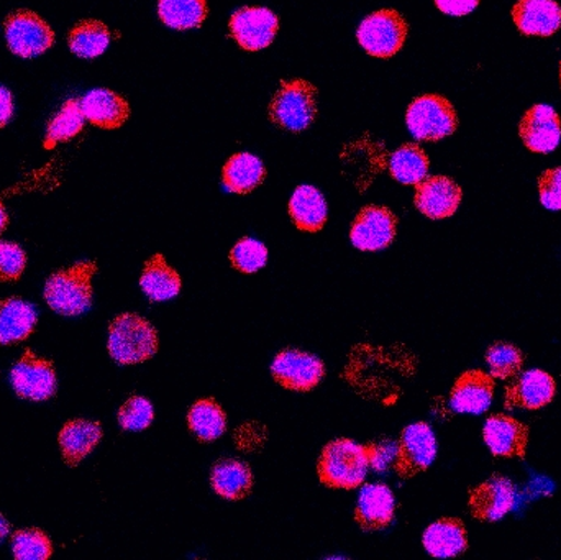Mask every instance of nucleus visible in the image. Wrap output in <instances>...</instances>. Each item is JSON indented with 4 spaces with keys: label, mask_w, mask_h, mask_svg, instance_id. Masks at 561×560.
Segmentation results:
<instances>
[{
    "label": "nucleus",
    "mask_w": 561,
    "mask_h": 560,
    "mask_svg": "<svg viewBox=\"0 0 561 560\" xmlns=\"http://www.w3.org/2000/svg\"><path fill=\"white\" fill-rule=\"evenodd\" d=\"M369 447L339 439L322 450L317 466L320 482L330 489L353 490L365 482L369 470Z\"/></svg>",
    "instance_id": "f257e3e1"
},
{
    "label": "nucleus",
    "mask_w": 561,
    "mask_h": 560,
    "mask_svg": "<svg viewBox=\"0 0 561 560\" xmlns=\"http://www.w3.org/2000/svg\"><path fill=\"white\" fill-rule=\"evenodd\" d=\"M95 272L98 265L94 262H81L49 276L45 285V299L49 308L62 316H81L89 311Z\"/></svg>",
    "instance_id": "f03ea898"
},
{
    "label": "nucleus",
    "mask_w": 561,
    "mask_h": 560,
    "mask_svg": "<svg viewBox=\"0 0 561 560\" xmlns=\"http://www.w3.org/2000/svg\"><path fill=\"white\" fill-rule=\"evenodd\" d=\"M158 351L157 329L131 312L117 316L108 328V354L121 365L150 361Z\"/></svg>",
    "instance_id": "7ed1b4c3"
},
{
    "label": "nucleus",
    "mask_w": 561,
    "mask_h": 560,
    "mask_svg": "<svg viewBox=\"0 0 561 560\" xmlns=\"http://www.w3.org/2000/svg\"><path fill=\"white\" fill-rule=\"evenodd\" d=\"M317 115V89L304 79L280 82L272 105L270 117L284 130L299 134L310 127Z\"/></svg>",
    "instance_id": "20e7f679"
},
{
    "label": "nucleus",
    "mask_w": 561,
    "mask_h": 560,
    "mask_svg": "<svg viewBox=\"0 0 561 560\" xmlns=\"http://www.w3.org/2000/svg\"><path fill=\"white\" fill-rule=\"evenodd\" d=\"M405 122L417 140L437 141L455 134L458 115L448 99L438 94H424L411 102Z\"/></svg>",
    "instance_id": "39448f33"
},
{
    "label": "nucleus",
    "mask_w": 561,
    "mask_h": 560,
    "mask_svg": "<svg viewBox=\"0 0 561 560\" xmlns=\"http://www.w3.org/2000/svg\"><path fill=\"white\" fill-rule=\"evenodd\" d=\"M409 26L398 10H379L359 23L356 38L368 55L391 58L408 38Z\"/></svg>",
    "instance_id": "423d86ee"
},
{
    "label": "nucleus",
    "mask_w": 561,
    "mask_h": 560,
    "mask_svg": "<svg viewBox=\"0 0 561 560\" xmlns=\"http://www.w3.org/2000/svg\"><path fill=\"white\" fill-rule=\"evenodd\" d=\"M3 32L13 55L22 58H35L55 45V32L51 26L32 10H16L10 13L3 23Z\"/></svg>",
    "instance_id": "0eeeda50"
},
{
    "label": "nucleus",
    "mask_w": 561,
    "mask_h": 560,
    "mask_svg": "<svg viewBox=\"0 0 561 560\" xmlns=\"http://www.w3.org/2000/svg\"><path fill=\"white\" fill-rule=\"evenodd\" d=\"M437 457V439L427 423H415L402 431L396 449L394 469L402 479L424 472Z\"/></svg>",
    "instance_id": "6e6552de"
},
{
    "label": "nucleus",
    "mask_w": 561,
    "mask_h": 560,
    "mask_svg": "<svg viewBox=\"0 0 561 560\" xmlns=\"http://www.w3.org/2000/svg\"><path fill=\"white\" fill-rule=\"evenodd\" d=\"M278 28V15L265 7H242L230 19V35L247 52L268 48Z\"/></svg>",
    "instance_id": "1a4fd4ad"
},
{
    "label": "nucleus",
    "mask_w": 561,
    "mask_h": 560,
    "mask_svg": "<svg viewBox=\"0 0 561 560\" xmlns=\"http://www.w3.org/2000/svg\"><path fill=\"white\" fill-rule=\"evenodd\" d=\"M10 381L20 398L32 401L49 400L58 387L51 362L36 357L32 351H26L16 362L10 372Z\"/></svg>",
    "instance_id": "9d476101"
},
{
    "label": "nucleus",
    "mask_w": 561,
    "mask_h": 560,
    "mask_svg": "<svg viewBox=\"0 0 561 560\" xmlns=\"http://www.w3.org/2000/svg\"><path fill=\"white\" fill-rule=\"evenodd\" d=\"M272 374L286 390L310 391L325 377V367L316 355L287 348L276 355Z\"/></svg>",
    "instance_id": "9b49d317"
},
{
    "label": "nucleus",
    "mask_w": 561,
    "mask_h": 560,
    "mask_svg": "<svg viewBox=\"0 0 561 560\" xmlns=\"http://www.w3.org/2000/svg\"><path fill=\"white\" fill-rule=\"evenodd\" d=\"M398 229V217L382 206H366L359 210L350 232L353 245L365 252H376L391 245Z\"/></svg>",
    "instance_id": "f8f14e48"
},
{
    "label": "nucleus",
    "mask_w": 561,
    "mask_h": 560,
    "mask_svg": "<svg viewBox=\"0 0 561 560\" xmlns=\"http://www.w3.org/2000/svg\"><path fill=\"white\" fill-rule=\"evenodd\" d=\"M516 503V487L506 477L494 476L470 492V513L480 522H500Z\"/></svg>",
    "instance_id": "ddd939ff"
},
{
    "label": "nucleus",
    "mask_w": 561,
    "mask_h": 560,
    "mask_svg": "<svg viewBox=\"0 0 561 560\" xmlns=\"http://www.w3.org/2000/svg\"><path fill=\"white\" fill-rule=\"evenodd\" d=\"M415 186V207L428 219H447L457 213L461 203V190L450 178H425Z\"/></svg>",
    "instance_id": "4468645a"
},
{
    "label": "nucleus",
    "mask_w": 561,
    "mask_h": 560,
    "mask_svg": "<svg viewBox=\"0 0 561 560\" xmlns=\"http://www.w3.org/2000/svg\"><path fill=\"white\" fill-rule=\"evenodd\" d=\"M519 134L529 150L550 153L559 147L561 140L560 115L550 105H534L524 114Z\"/></svg>",
    "instance_id": "2eb2a0df"
},
{
    "label": "nucleus",
    "mask_w": 561,
    "mask_h": 560,
    "mask_svg": "<svg viewBox=\"0 0 561 560\" xmlns=\"http://www.w3.org/2000/svg\"><path fill=\"white\" fill-rule=\"evenodd\" d=\"M484 443L496 457H526L529 427L506 414L488 418L483 430Z\"/></svg>",
    "instance_id": "dca6fc26"
},
{
    "label": "nucleus",
    "mask_w": 561,
    "mask_h": 560,
    "mask_svg": "<svg viewBox=\"0 0 561 560\" xmlns=\"http://www.w3.org/2000/svg\"><path fill=\"white\" fill-rule=\"evenodd\" d=\"M494 378L483 370H468L455 381L450 404L457 413L481 414L491 407Z\"/></svg>",
    "instance_id": "f3484780"
},
{
    "label": "nucleus",
    "mask_w": 561,
    "mask_h": 560,
    "mask_svg": "<svg viewBox=\"0 0 561 560\" xmlns=\"http://www.w3.org/2000/svg\"><path fill=\"white\" fill-rule=\"evenodd\" d=\"M557 385L553 377L543 370H529L520 375L506 393V408H524V410H540L552 403Z\"/></svg>",
    "instance_id": "a211bd4d"
},
{
    "label": "nucleus",
    "mask_w": 561,
    "mask_h": 560,
    "mask_svg": "<svg viewBox=\"0 0 561 560\" xmlns=\"http://www.w3.org/2000/svg\"><path fill=\"white\" fill-rule=\"evenodd\" d=\"M513 19L520 33L527 36H550L561 26V7L556 0H519Z\"/></svg>",
    "instance_id": "6ab92c4d"
},
{
    "label": "nucleus",
    "mask_w": 561,
    "mask_h": 560,
    "mask_svg": "<svg viewBox=\"0 0 561 560\" xmlns=\"http://www.w3.org/2000/svg\"><path fill=\"white\" fill-rule=\"evenodd\" d=\"M396 502L389 487L369 483L362 490L356 505V522L365 532L388 528L394 518Z\"/></svg>",
    "instance_id": "aec40b11"
},
{
    "label": "nucleus",
    "mask_w": 561,
    "mask_h": 560,
    "mask_svg": "<svg viewBox=\"0 0 561 560\" xmlns=\"http://www.w3.org/2000/svg\"><path fill=\"white\" fill-rule=\"evenodd\" d=\"M85 121L105 130L122 127L130 115V105L117 92L94 89L81 99Z\"/></svg>",
    "instance_id": "412c9836"
},
{
    "label": "nucleus",
    "mask_w": 561,
    "mask_h": 560,
    "mask_svg": "<svg viewBox=\"0 0 561 560\" xmlns=\"http://www.w3.org/2000/svg\"><path fill=\"white\" fill-rule=\"evenodd\" d=\"M102 439L101 424L94 421L72 420L59 433V447L68 466L76 467L95 449Z\"/></svg>",
    "instance_id": "4be33fe9"
},
{
    "label": "nucleus",
    "mask_w": 561,
    "mask_h": 560,
    "mask_svg": "<svg viewBox=\"0 0 561 560\" xmlns=\"http://www.w3.org/2000/svg\"><path fill=\"white\" fill-rule=\"evenodd\" d=\"M38 315L35 306L20 298L0 301V345L25 341L35 331Z\"/></svg>",
    "instance_id": "5701e85b"
},
{
    "label": "nucleus",
    "mask_w": 561,
    "mask_h": 560,
    "mask_svg": "<svg viewBox=\"0 0 561 560\" xmlns=\"http://www.w3.org/2000/svg\"><path fill=\"white\" fill-rule=\"evenodd\" d=\"M424 548L434 558H457L467 551V528L457 518L438 519L425 529Z\"/></svg>",
    "instance_id": "b1692460"
},
{
    "label": "nucleus",
    "mask_w": 561,
    "mask_h": 560,
    "mask_svg": "<svg viewBox=\"0 0 561 560\" xmlns=\"http://www.w3.org/2000/svg\"><path fill=\"white\" fill-rule=\"evenodd\" d=\"M289 216L297 229L319 232L327 222L325 197L317 187L302 184L290 197Z\"/></svg>",
    "instance_id": "393cba45"
},
{
    "label": "nucleus",
    "mask_w": 561,
    "mask_h": 560,
    "mask_svg": "<svg viewBox=\"0 0 561 560\" xmlns=\"http://www.w3.org/2000/svg\"><path fill=\"white\" fill-rule=\"evenodd\" d=\"M210 485L217 495L226 500H242L253 489V476L249 464L237 459H222L213 467Z\"/></svg>",
    "instance_id": "a878e982"
},
{
    "label": "nucleus",
    "mask_w": 561,
    "mask_h": 560,
    "mask_svg": "<svg viewBox=\"0 0 561 560\" xmlns=\"http://www.w3.org/2000/svg\"><path fill=\"white\" fill-rule=\"evenodd\" d=\"M265 164L252 153H237L222 171L224 186L236 194H249L265 180Z\"/></svg>",
    "instance_id": "bb28decb"
},
{
    "label": "nucleus",
    "mask_w": 561,
    "mask_h": 560,
    "mask_svg": "<svg viewBox=\"0 0 561 560\" xmlns=\"http://www.w3.org/2000/svg\"><path fill=\"white\" fill-rule=\"evenodd\" d=\"M140 286L151 301H168L180 295L181 278L163 255H154L145 263Z\"/></svg>",
    "instance_id": "cd10ccee"
},
{
    "label": "nucleus",
    "mask_w": 561,
    "mask_h": 560,
    "mask_svg": "<svg viewBox=\"0 0 561 560\" xmlns=\"http://www.w3.org/2000/svg\"><path fill=\"white\" fill-rule=\"evenodd\" d=\"M111 30L101 20H81L68 35L69 48L81 58H98L111 45Z\"/></svg>",
    "instance_id": "c85d7f7f"
},
{
    "label": "nucleus",
    "mask_w": 561,
    "mask_h": 560,
    "mask_svg": "<svg viewBox=\"0 0 561 560\" xmlns=\"http://www.w3.org/2000/svg\"><path fill=\"white\" fill-rule=\"evenodd\" d=\"M207 13V0H158V15L170 28H199Z\"/></svg>",
    "instance_id": "c756f323"
},
{
    "label": "nucleus",
    "mask_w": 561,
    "mask_h": 560,
    "mask_svg": "<svg viewBox=\"0 0 561 560\" xmlns=\"http://www.w3.org/2000/svg\"><path fill=\"white\" fill-rule=\"evenodd\" d=\"M428 161L424 148L417 144H404L392 153L389 171L402 184H419L427 178Z\"/></svg>",
    "instance_id": "7c9ffc66"
},
{
    "label": "nucleus",
    "mask_w": 561,
    "mask_h": 560,
    "mask_svg": "<svg viewBox=\"0 0 561 560\" xmlns=\"http://www.w3.org/2000/svg\"><path fill=\"white\" fill-rule=\"evenodd\" d=\"M84 112L81 107V99H68L62 107L56 112L55 117L49 122L46 130L45 148L51 150L62 141L71 140L76 135L81 134L84 128Z\"/></svg>",
    "instance_id": "2f4dec72"
},
{
    "label": "nucleus",
    "mask_w": 561,
    "mask_h": 560,
    "mask_svg": "<svg viewBox=\"0 0 561 560\" xmlns=\"http://www.w3.org/2000/svg\"><path fill=\"white\" fill-rule=\"evenodd\" d=\"M190 430L204 443L219 439L227 430V416L214 400H199L187 414Z\"/></svg>",
    "instance_id": "473e14b6"
},
{
    "label": "nucleus",
    "mask_w": 561,
    "mask_h": 560,
    "mask_svg": "<svg viewBox=\"0 0 561 560\" xmlns=\"http://www.w3.org/2000/svg\"><path fill=\"white\" fill-rule=\"evenodd\" d=\"M488 367L491 370V377L507 380L519 375L524 367V354L516 345L507 342H497L491 345L486 354Z\"/></svg>",
    "instance_id": "72a5a7b5"
},
{
    "label": "nucleus",
    "mask_w": 561,
    "mask_h": 560,
    "mask_svg": "<svg viewBox=\"0 0 561 560\" xmlns=\"http://www.w3.org/2000/svg\"><path fill=\"white\" fill-rule=\"evenodd\" d=\"M13 556L19 560H45L53 555L51 539L42 529H22L12 538Z\"/></svg>",
    "instance_id": "f704fd0d"
},
{
    "label": "nucleus",
    "mask_w": 561,
    "mask_h": 560,
    "mask_svg": "<svg viewBox=\"0 0 561 560\" xmlns=\"http://www.w3.org/2000/svg\"><path fill=\"white\" fill-rule=\"evenodd\" d=\"M230 260L239 272L255 273L268 262V249L260 240L245 237L233 247Z\"/></svg>",
    "instance_id": "c9c22d12"
},
{
    "label": "nucleus",
    "mask_w": 561,
    "mask_h": 560,
    "mask_svg": "<svg viewBox=\"0 0 561 560\" xmlns=\"http://www.w3.org/2000/svg\"><path fill=\"white\" fill-rule=\"evenodd\" d=\"M153 404L147 398L134 397L118 411V424L125 431H144L153 423Z\"/></svg>",
    "instance_id": "e433bc0d"
},
{
    "label": "nucleus",
    "mask_w": 561,
    "mask_h": 560,
    "mask_svg": "<svg viewBox=\"0 0 561 560\" xmlns=\"http://www.w3.org/2000/svg\"><path fill=\"white\" fill-rule=\"evenodd\" d=\"M26 253L19 243L0 240V282H15L25 272Z\"/></svg>",
    "instance_id": "4c0bfd02"
},
{
    "label": "nucleus",
    "mask_w": 561,
    "mask_h": 560,
    "mask_svg": "<svg viewBox=\"0 0 561 560\" xmlns=\"http://www.w3.org/2000/svg\"><path fill=\"white\" fill-rule=\"evenodd\" d=\"M540 201L550 210H561V168L543 171L539 180Z\"/></svg>",
    "instance_id": "58836bf2"
},
{
    "label": "nucleus",
    "mask_w": 561,
    "mask_h": 560,
    "mask_svg": "<svg viewBox=\"0 0 561 560\" xmlns=\"http://www.w3.org/2000/svg\"><path fill=\"white\" fill-rule=\"evenodd\" d=\"M369 447V466L376 470V472H382L388 469L389 464L396 459V449L398 446L394 444H371Z\"/></svg>",
    "instance_id": "ea45409f"
},
{
    "label": "nucleus",
    "mask_w": 561,
    "mask_h": 560,
    "mask_svg": "<svg viewBox=\"0 0 561 560\" xmlns=\"http://www.w3.org/2000/svg\"><path fill=\"white\" fill-rule=\"evenodd\" d=\"M438 10L447 15L463 16L477 9L480 0H435Z\"/></svg>",
    "instance_id": "a19ab883"
},
{
    "label": "nucleus",
    "mask_w": 561,
    "mask_h": 560,
    "mask_svg": "<svg viewBox=\"0 0 561 560\" xmlns=\"http://www.w3.org/2000/svg\"><path fill=\"white\" fill-rule=\"evenodd\" d=\"M13 117V95L9 89L0 85V128L5 127Z\"/></svg>",
    "instance_id": "79ce46f5"
},
{
    "label": "nucleus",
    "mask_w": 561,
    "mask_h": 560,
    "mask_svg": "<svg viewBox=\"0 0 561 560\" xmlns=\"http://www.w3.org/2000/svg\"><path fill=\"white\" fill-rule=\"evenodd\" d=\"M9 226V214H7L5 207H3L2 201H0V233Z\"/></svg>",
    "instance_id": "37998d69"
},
{
    "label": "nucleus",
    "mask_w": 561,
    "mask_h": 560,
    "mask_svg": "<svg viewBox=\"0 0 561 560\" xmlns=\"http://www.w3.org/2000/svg\"><path fill=\"white\" fill-rule=\"evenodd\" d=\"M10 533V525L2 515H0V542L7 538V535Z\"/></svg>",
    "instance_id": "c03bdc74"
},
{
    "label": "nucleus",
    "mask_w": 561,
    "mask_h": 560,
    "mask_svg": "<svg viewBox=\"0 0 561 560\" xmlns=\"http://www.w3.org/2000/svg\"><path fill=\"white\" fill-rule=\"evenodd\" d=\"M560 82H561V65H560Z\"/></svg>",
    "instance_id": "a18cd8bd"
}]
</instances>
